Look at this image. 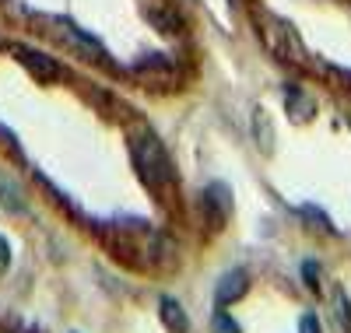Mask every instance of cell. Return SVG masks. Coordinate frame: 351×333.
<instances>
[{"label": "cell", "instance_id": "obj_10", "mask_svg": "<svg viewBox=\"0 0 351 333\" xmlns=\"http://www.w3.org/2000/svg\"><path fill=\"white\" fill-rule=\"evenodd\" d=\"M0 200H4V207H11L14 214H25V210H28L25 193L18 190V183H14V179H8V175H0Z\"/></svg>", "mask_w": 351, "mask_h": 333}, {"label": "cell", "instance_id": "obj_6", "mask_svg": "<svg viewBox=\"0 0 351 333\" xmlns=\"http://www.w3.org/2000/svg\"><path fill=\"white\" fill-rule=\"evenodd\" d=\"M285 106H288V116L295 119V123H306V119H313V112H316V99L299 84L285 88Z\"/></svg>", "mask_w": 351, "mask_h": 333}, {"label": "cell", "instance_id": "obj_19", "mask_svg": "<svg viewBox=\"0 0 351 333\" xmlns=\"http://www.w3.org/2000/svg\"><path fill=\"white\" fill-rule=\"evenodd\" d=\"M348 123H351V116H348Z\"/></svg>", "mask_w": 351, "mask_h": 333}, {"label": "cell", "instance_id": "obj_5", "mask_svg": "<svg viewBox=\"0 0 351 333\" xmlns=\"http://www.w3.org/2000/svg\"><path fill=\"white\" fill-rule=\"evenodd\" d=\"M14 56H21V64L32 71L39 81H56L60 77V67H56V60L36 53V49H28V46H14Z\"/></svg>", "mask_w": 351, "mask_h": 333}, {"label": "cell", "instance_id": "obj_11", "mask_svg": "<svg viewBox=\"0 0 351 333\" xmlns=\"http://www.w3.org/2000/svg\"><path fill=\"white\" fill-rule=\"evenodd\" d=\"M152 21L162 28V32H169V36H172V32H180V25H183L180 14L169 11V8H152Z\"/></svg>", "mask_w": 351, "mask_h": 333}, {"label": "cell", "instance_id": "obj_12", "mask_svg": "<svg viewBox=\"0 0 351 333\" xmlns=\"http://www.w3.org/2000/svg\"><path fill=\"white\" fill-rule=\"evenodd\" d=\"M334 319H337V326L348 333L351 330V316H348V298H344V291H334Z\"/></svg>", "mask_w": 351, "mask_h": 333}, {"label": "cell", "instance_id": "obj_17", "mask_svg": "<svg viewBox=\"0 0 351 333\" xmlns=\"http://www.w3.org/2000/svg\"><path fill=\"white\" fill-rule=\"evenodd\" d=\"M8 267H11V246H8V238L0 235V274H8Z\"/></svg>", "mask_w": 351, "mask_h": 333}, {"label": "cell", "instance_id": "obj_8", "mask_svg": "<svg viewBox=\"0 0 351 333\" xmlns=\"http://www.w3.org/2000/svg\"><path fill=\"white\" fill-rule=\"evenodd\" d=\"M158 309H162V323H165L169 333H190V319H186L183 306L176 298H162Z\"/></svg>", "mask_w": 351, "mask_h": 333}, {"label": "cell", "instance_id": "obj_4", "mask_svg": "<svg viewBox=\"0 0 351 333\" xmlns=\"http://www.w3.org/2000/svg\"><path fill=\"white\" fill-rule=\"evenodd\" d=\"M137 77L155 84V88H172L176 81H180L176 64H172V60H165V56H148L144 64H137Z\"/></svg>", "mask_w": 351, "mask_h": 333}, {"label": "cell", "instance_id": "obj_2", "mask_svg": "<svg viewBox=\"0 0 351 333\" xmlns=\"http://www.w3.org/2000/svg\"><path fill=\"white\" fill-rule=\"evenodd\" d=\"M127 140H130V158H134L144 183H148L152 190H158V193L172 190L176 186V169H172V158H169L165 144L155 137V130L137 123V127H130Z\"/></svg>", "mask_w": 351, "mask_h": 333}, {"label": "cell", "instance_id": "obj_13", "mask_svg": "<svg viewBox=\"0 0 351 333\" xmlns=\"http://www.w3.org/2000/svg\"><path fill=\"white\" fill-rule=\"evenodd\" d=\"M211 333H243V330H239V323L232 319L228 312H218V316L211 319Z\"/></svg>", "mask_w": 351, "mask_h": 333}, {"label": "cell", "instance_id": "obj_3", "mask_svg": "<svg viewBox=\"0 0 351 333\" xmlns=\"http://www.w3.org/2000/svg\"><path fill=\"white\" fill-rule=\"evenodd\" d=\"M200 210H204V221H208V232L218 235L232 214V193L225 183H211L208 190L200 193Z\"/></svg>", "mask_w": 351, "mask_h": 333}, {"label": "cell", "instance_id": "obj_15", "mask_svg": "<svg viewBox=\"0 0 351 333\" xmlns=\"http://www.w3.org/2000/svg\"><path fill=\"white\" fill-rule=\"evenodd\" d=\"M302 274H306V281H309V288H324V284H319V281H324V270H319L313 260L302 267Z\"/></svg>", "mask_w": 351, "mask_h": 333}, {"label": "cell", "instance_id": "obj_7", "mask_svg": "<svg viewBox=\"0 0 351 333\" xmlns=\"http://www.w3.org/2000/svg\"><path fill=\"white\" fill-rule=\"evenodd\" d=\"M250 288V278H246V270H228V274L218 281V306H232V301H239Z\"/></svg>", "mask_w": 351, "mask_h": 333}, {"label": "cell", "instance_id": "obj_18", "mask_svg": "<svg viewBox=\"0 0 351 333\" xmlns=\"http://www.w3.org/2000/svg\"><path fill=\"white\" fill-rule=\"evenodd\" d=\"M337 77H341V84H344V88H351V71H341Z\"/></svg>", "mask_w": 351, "mask_h": 333}, {"label": "cell", "instance_id": "obj_1", "mask_svg": "<svg viewBox=\"0 0 351 333\" xmlns=\"http://www.w3.org/2000/svg\"><path fill=\"white\" fill-rule=\"evenodd\" d=\"M253 25H256V36H260L263 49H267L278 64L306 71V74H334L324 60H313V53H309V46L299 32V25L291 18L278 14L267 4H256L253 8Z\"/></svg>", "mask_w": 351, "mask_h": 333}, {"label": "cell", "instance_id": "obj_16", "mask_svg": "<svg viewBox=\"0 0 351 333\" xmlns=\"http://www.w3.org/2000/svg\"><path fill=\"white\" fill-rule=\"evenodd\" d=\"M299 333H324V326H319V319H316L313 312H306V316L299 319Z\"/></svg>", "mask_w": 351, "mask_h": 333}, {"label": "cell", "instance_id": "obj_9", "mask_svg": "<svg viewBox=\"0 0 351 333\" xmlns=\"http://www.w3.org/2000/svg\"><path fill=\"white\" fill-rule=\"evenodd\" d=\"M253 140L263 147V155H271V151H274V123H271V116L263 109L253 112Z\"/></svg>", "mask_w": 351, "mask_h": 333}, {"label": "cell", "instance_id": "obj_14", "mask_svg": "<svg viewBox=\"0 0 351 333\" xmlns=\"http://www.w3.org/2000/svg\"><path fill=\"white\" fill-rule=\"evenodd\" d=\"M302 218H306V221H313V225H319V232L334 235V225L327 221V214H324V210H316V207H302Z\"/></svg>", "mask_w": 351, "mask_h": 333}]
</instances>
